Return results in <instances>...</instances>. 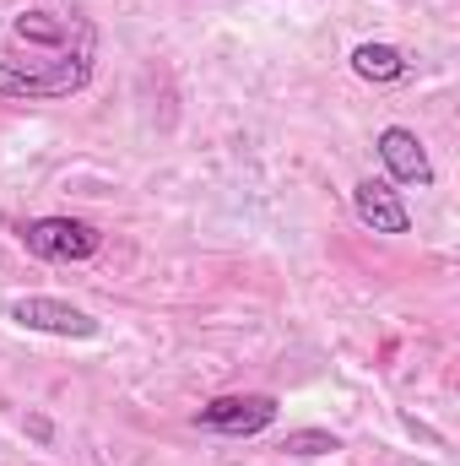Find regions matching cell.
<instances>
[{
  "label": "cell",
  "mask_w": 460,
  "mask_h": 466,
  "mask_svg": "<svg viewBox=\"0 0 460 466\" xmlns=\"http://www.w3.org/2000/svg\"><path fill=\"white\" fill-rule=\"evenodd\" d=\"M87 76H93V60L76 49H65V55H55V60H38V66H27V60H0V98H71V93H82L87 87Z\"/></svg>",
  "instance_id": "6da1fadb"
},
{
  "label": "cell",
  "mask_w": 460,
  "mask_h": 466,
  "mask_svg": "<svg viewBox=\"0 0 460 466\" xmlns=\"http://www.w3.org/2000/svg\"><path fill=\"white\" fill-rule=\"evenodd\" d=\"M195 423L212 429V434H233V440L260 434V429L276 423V396H217L195 412Z\"/></svg>",
  "instance_id": "277c9868"
},
{
  "label": "cell",
  "mask_w": 460,
  "mask_h": 466,
  "mask_svg": "<svg viewBox=\"0 0 460 466\" xmlns=\"http://www.w3.org/2000/svg\"><path fill=\"white\" fill-rule=\"evenodd\" d=\"M282 451L298 456V461H315V456H331V451H342V445H336V434H325V429H293V434L282 440Z\"/></svg>",
  "instance_id": "9c48e42d"
},
{
  "label": "cell",
  "mask_w": 460,
  "mask_h": 466,
  "mask_svg": "<svg viewBox=\"0 0 460 466\" xmlns=\"http://www.w3.org/2000/svg\"><path fill=\"white\" fill-rule=\"evenodd\" d=\"M352 212H357L363 228H374V233H406L412 228L406 201H401L385 179H363V185H352Z\"/></svg>",
  "instance_id": "8992f818"
},
{
  "label": "cell",
  "mask_w": 460,
  "mask_h": 466,
  "mask_svg": "<svg viewBox=\"0 0 460 466\" xmlns=\"http://www.w3.org/2000/svg\"><path fill=\"white\" fill-rule=\"evenodd\" d=\"M374 147H379V157H385L390 179L417 185V190H428V185H434V157H428V147L417 141V130H406V125H385Z\"/></svg>",
  "instance_id": "5b68a950"
},
{
  "label": "cell",
  "mask_w": 460,
  "mask_h": 466,
  "mask_svg": "<svg viewBox=\"0 0 460 466\" xmlns=\"http://www.w3.org/2000/svg\"><path fill=\"white\" fill-rule=\"evenodd\" d=\"M352 71L363 76V82H401L406 76V55L395 49V44H357L352 49Z\"/></svg>",
  "instance_id": "52a82bcc"
},
{
  "label": "cell",
  "mask_w": 460,
  "mask_h": 466,
  "mask_svg": "<svg viewBox=\"0 0 460 466\" xmlns=\"http://www.w3.org/2000/svg\"><path fill=\"white\" fill-rule=\"evenodd\" d=\"M11 320L27 326V331H44V337H76V342L98 337V320L87 309H76L65 299H38V293L33 299H16L11 304Z\"/></svg>",
  "instance_id": "3957f363"
},
{
  "label": "cell",
  "mask_w": 460,
  "mask_h": 466,
  "mask_svg": "<svg viewBox=\"0 0 460 466\" xmlns=\"http://www.w3.org/2000/svg\"><path fill=\"white\" fill-rule=\"evenodd\" d=\"M22 244L38 260H93L98 244H104V233L93 228V223H82V218H33L22 228Z\"/></svg>",
  "instance_id": "7a4b0ae2"
},
{
  "label": "cell",
  "mask_w": 460,
  "mask_h": 466,
  "mask_svg": "<svg viewBox=\"0 0 460 466\" xmlns=\"http://www.w3.org/2000/svg\"><path fill=\"white\" fill-rule=\"evenodd\" d=\"M16 38H27V44H71V22L65 16H55V11H22L16 16Z\"/></svg>",
  "instance_id": "ba28073f"
}]
</instances>
